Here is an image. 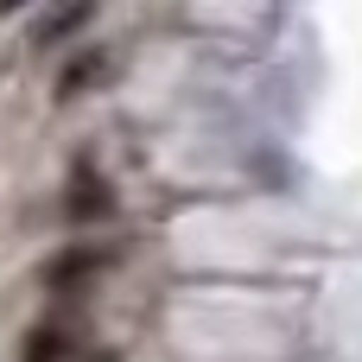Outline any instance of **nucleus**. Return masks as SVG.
<instances>
[{"mask_svg": "<svg viewBox=\"0 0 362 362\" xmlns=\"http://www.w3.org/2000/svg\"><path fill=\"white\" fill-rule=\"evenodd\" d=\"M19 6H25V0H0V13H19Z\"/></svg>", "mask_w": 362, "mask_h": 362, "instance_id": "20e7f679", "label": "nucleus"}, {"mask_svg": "<svg viewBox=\"0 0 362 362\" xmlns=\"http://www.w3.org/2000/svg\"><path fill=\"white\" fill-rule=\"evenodd\" d=\"M95 70H102V51H95V57H83V64H70V70H64V89H57V95H83V89L95 83Z\"/></svg>", "mask_w": 362, "mask_h": 362, "instance_id": "7ed1b4c3", "label": "nucleus"}, {"mask_svg": "<svg viewBox=\"0 0 362 362\" xmlns=\"http://www.w3.org/2000/svg\"><path fill=\"white\" fill-rule=\"evenodd\" d=\"M64 356H70V350H64V337H57L51 325H45V331H32V337H25V350H19V362H64Z\"/></svg>", "mask_w": 362, "mask_h": 362, "instance_id": "f03ea898", "label": "nucleus"}, {"mask_svg": "<svg viewBox=\"0 0 362 362\" xmlns=\"http://www.w3.org/2000/svg\"><path fill=\"white\" fill-rule=\"evenodd\" d=\"M64 210H70V223H108V216H115V191H108V178L95 172V159H76V165H70V197H64Z\"/></svg>", "mask_w": 362, "mask_h": 362, "instance_id": "f257e3e1", "label": "nucleus"}]
</instances>
